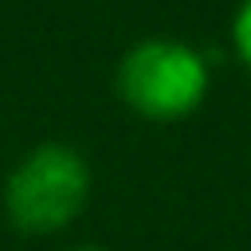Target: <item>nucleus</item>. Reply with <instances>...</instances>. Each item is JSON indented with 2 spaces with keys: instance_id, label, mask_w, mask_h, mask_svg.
I'll list each match as a JSON object with an SVG mask.
<instances>
[{
  "instance_id": "3",
  "label": "nucleus",
  "mask_w": 251,
  "mask_h": 251,
  "mask_svg": "<svg viewBox=\"0 0 251 251\" xmlns=\"http://www.w3.org/2000/svg\"><path fill=\"white\" fill-rule=\"evenodd\" d=\"M231 35H235V51H239V59H243V63H247V71H251V0H243V8H239V16H235Z\"/></svg>"
},
{
  "instance_id": "1",
  "label": "nucleus",
  "mask_w": 251,
  "mask_h": 251,
  "mask_svg": "<svg viewBox=\"0 0 251 251\" xmlns=\"http://www.w3.org/2000/svg\"><path fill=\"white\" fill-rule=\"evenodd\" d=\"M90 165L63 141H43L20 157L4 184V208L16 231L51 235L75 224L90 200Z\"/></svg>"
},
{
  "instance_id": "4",
  "label": "nucleus",
  "mask_w": 251,
  "mask_h": 251,
  "mask_svg": "<svg viewBox=\"0 0 251 251\" xmlns=\"http://www.w3.org/2000/svg\"><path fill=\"white\" fill-rule=\"evenodd\" d=\"M67 251H110V247H98V243H78V247H67Z\"/></svg>"
},
{
  "instance_id": "2",
  "label": "nucleus",
  "mask_w": 251,
  "mask_h": 251,
  "mask_svg": "<svg viewBox=\"0 0 251 251\" xmlns=\"http://www.w3.org/2000/svg\"><path fill=\"white\" fill-rule=\"evenodd\" d=\"M118 94L153 122H176L192 114L208 94L204 59L173 39L137 43L118 67Z\"/></svg>"
}]
</instances>
